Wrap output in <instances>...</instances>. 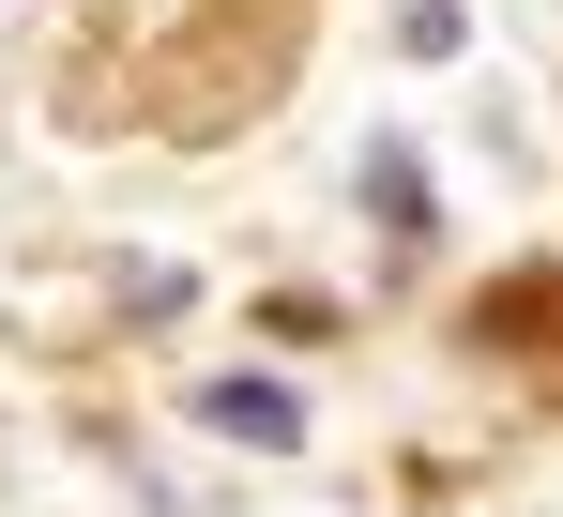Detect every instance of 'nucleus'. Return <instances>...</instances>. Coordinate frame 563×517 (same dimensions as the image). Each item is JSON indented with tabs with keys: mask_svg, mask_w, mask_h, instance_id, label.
<instances>
[{
	"mask_svg": "<svg viewBox=\"0 0 563 517\" xmlns=\"http://www.w3.org/2000/svg\"><path fill=\"white\" fill-rule=\"evenodd\" d=\"M122 305H137V320H184L198 274H184V258H137V274H122Z\"/></svg>",
	"mask_w": 563,
	"mask_h": 517,
	"instance_id": "nucleus-4",
	"label": "nucleus"
},
{
	"mask_svg": "<svg viewBox=\"0 0 563 517\" xmlns=\"http://www.w3.org/2000/svg\"><path fill=\"white\" fill-rule=\"evenodd\" d=\"M457 46H472L457 0H396V62H457Z\"/></svg>",
	"mask_w": 563,
	"mask_h": 517,
	"instance_id": "nucleus-3",
	"label": "nucleus"
},
{
	"mask_svg": "<svg viewBox=\"0 0 563 517\" xmlns=\"http://www.w3.org/2000/svg\"><path fill=\"white\" fill-rule=\"evenodd\" d=\"M366 213L396 229V244H427V153H396V138H380V153H366Z\"/></svg>",
	"mask_w": 563,
	"mask_h": 517,
	"instance_id": "nucleus-2",
	"label": "nucleus"
},
{
	"mask_svg": "<svg viewBox=\"0 0 563 517\" xmlns=\"http://www.w3.org/2000/svg\"><path fill=\"white\" fill-rule=\"evenodd\" d=\"M198 427L244 441V457H305V396H289L275 365H229V381H198Z\"/></svg>",
	"mask_w": 563,
	"mask_h": 517,
	"instance_id": "nucleus-1",
	"label": "nucleus"
}]
</instances>
